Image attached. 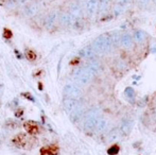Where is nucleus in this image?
I'll return each mask as SVG.
<instances>
[{"label": "nucleus", "instance_id": "1", "mask_svg": "<svg viewBox=\"0 0 156 155\" xmlns=\"http://www.w3.org/2000/svg\"><path fill=\"white\" fill-rule=\"evenodd\" d=\"M91 45H93V47L94 48L97 53H100V54L109 53L112 51V49H114L109 33L102 34V35L94 38Z\"/></svg>", "mask_w": 156, "mask_h": 155}, {"label": "nucleus", "instance_id": "2", "mask_svg": "<svg viewBox=\"0 0 156 155\" xmlns=\"http://www.w3.org/2000/svg\"><path fill=\"white\" fill-rule=\"evenodd\" d=\"M94 73L88 68H79L74 71V79L81 85H87L93 80Z\"/></svg>", "mask_w": 156, "mask_h": 155}, {"label": "nucleus", "instance_id": "3", "mask_svg": "<svg viewBox=\"0 0 156 155\" xmlns=\"http://www.w3.org/2000/svg\"><path fill=\"white\" fill-rule=\"evenodd\" d=\"M134 37L133 35L129 33H123L121 34V37H120V47H122L123 49L129 50L133 49L134 47Z\"/></svg>", "mask_w": 156, "mask_h": 155}, {"label": "nucleus", "instance_id": "4", "mask_svg": "<svg viewBox=\"0 0 156 155\" xmlns=\"http://www.w3.org/2000/svg\"><path fill=\"white\" fill-rule=\"evenodd\" d=\"M85 10L87 14L93 16L99 10V0H86L85 1Z\"/></svg>", "mask_w": 156, "mask_h": 155}, {"label": "nucleus", "instance_id": "5", "mask_svg": "<svg viewBox=\"0 0 156 155\" xmlns=\"http://www.w3.org/2000/svg\"><path fill=\"white\" fill-rule=\"evenodd\" d=\"M76 20H78V19L74 18L70 13H63L60 16V21L64 27H71V26H74Z\"/></svg>", "mask_w": 156, "mask_h": 155}, {"label": "nucleus", "instance_id": "6", "mask_svg": "<svg viewBox=\"0 0 156 155\" xmlns=\"http://www.w3.org/2000/svg\"><path fill=\"white\" fill-rule=\"evenodd\" d=\"M64 93L71 98H78L82 95V90L74 85H66V87L64 88Z\"/></svg>", "mask_w": 156, "mask_h": 155}, {"label": "nucleus", "instance_id": "7", "mask_svg": "<svg viewBox=\"0 0 156 155\" xmlns=\"http://www.w3.org/2000/svg\"><path fill=\"white\" fill-rule=\"evenodd\" d=\"M96 50H94V48L93 47V45H89V46H86V47L82 48V49L79 51V54H80V56H82V58H94V55L96 54Z\"/></svg>", "mask_w": 156, "mask_h": 155}, {"label": "nucleus", "instance_id": "8", "mask_svg": "<svg viewBox=\"0 0 156 155\" xmlns=\"http://www.w3.org/2000/svg\"><path fill=\"white\" fill-rule=\"evenodd\" d=\"M56 20H58V13L55 11H51L49 14L47 15L45 19V26L49 29V28H52L54 25H55Z\"/></svg>", "mask_w": 156, "mask_h": 155}, {"label": "nucleus", "instance_id": "9", "mask_svg": "<svg viewBox=\"0 0 156 155\" xmlns=\"http://www.w3.org/2000/svg\"><path fill=\"white\" fill-rule=\"evenodd\" d=\"M70 14L76 19H81L83 16V11L78 3H72L70 5Z\"/></svg>", "mask_w": 156, "mask_h": 155}, {"label": "nucleus", "instance_id": "10", "mask_svg": "<svg viewBox=\"0 0 156 155\" xmlns=\"http://www.w3.org/2000/svg\"><path fill=\"white\" fill-rule=\"evenodd\" d=\"M133 37H134L135 43L141 44V43H144V41H146L147 34H146V32L142 31V30H136V31L134 32V34H133Z\"/></svg>", "mask_w": 156, "mask_h": 155}, {"label": "nucleus", "instance_id": "11", "mask_svg": "<svg viewBox=\"0 0 156 155\" xmlns=\"http://www.w3.org/2000/svg\"><path fill=\"white\" fill-rule=\"evenodd\" d=\"M25 129L30 135H35V134H37V133L39 132L38 125H37V124H35L34 122H31V121L25 123Z\"/></svg>", "mask_w": 156, "mask_h": 155}, {"label": "nucleus", "instance_id": "12", "mask_svg": "<svg viewBox=\"0 0 156 155\" xmlns=\"http://www.w3.org/2000/svg\"><path fill=\"white\" fill-rule=\"evenodd\" d=\"M132 125H133V123H132L131 120H129V119H123V120H122V122H121L120 130H121V132L123 133L124 135H127L129 132H131Z\"/></svg>", "mask_w": 156, "mask_h": 155}, {"label": "nucleus", "instance_id": "13", "mask_svg": "<svg viewBox=\"0 0 156 155\" xmlns=\"http://www.w3.org/2000/svg\"><path fill=\"white\" fill-rule=\"evenodd\" d=\"M86 68H88L89 70H90L91 72L94 75V73H98L99 71L101 70V65L98 61L93 60V61H89L88 64H87V66H86Z\"/></svg>", "mask_w": 156, "mask_h": 155}, {"label": "nucleus", "instance_id": "14", "mask_svg": "<svg viewBox=\"0 0 156 155\" xmlns=\"http://www.w3.org/2000/svg\"><path fill=\"white\" fill-rule=\"evenodd\" d=\"M78 101L74 99H68L65 101L64 103V106H65V110L68 111V112H73L76 111V108L78 107Z\"/></svg>", "mask_w": 156, "mask_h": 155}, {"label": "nucleus", "instance_id": "15", "mask_svg": "<svg viewBox=\"0 0 156 155\" xmlns=\"http://www.w3.org/2000/svg\"><path fill=\"white\" fill-rule=\"evenodd\" d=\"M41 155H56L58 152V148L56 146H50V147H44L41 150Z\"/></svg>", "mask_w": 156, "mask_h": 155}, {"label": "nucleus", "instance_id": "16", "mask_svg": "<svg viewBox=\"0 0 156 155\" xmlns=\"http://www.w3.org/2000/svg\"><path fill=\"white\" fill-rule=\"evenodd\" d=\"M111 35V39H112V43H113V47L114 48H117L120 46V37H121V34L119 33L118 31H114L112 33H109Z\"/></svg>", "mask_w": 156, "mask_h": 155}, {"label": "nucleus", "instance_id": "17", "mask_svg": "<svg viewBox=\"0 0 156 155\" xmlns=\"http://www.w3.org/2000/svg\"><path fill=\"white\" fill-rule=\"evenodd\" d=\"M37 12H38V6H37L36 4H31V5L28 6L25 11L26 15H27L28 17H34L35 15L37 14Z\"/></svg>", "mask_w": 156, "mask_h": 155}, {"label": "nucleus", "instance_id": "18", "mask_svg": "<svg viewBox=\"0 0 156 155\" xmlns=\"http://www.w3.org/2000/svg\"><path fill=\"white\" fill-rule=\"evenodd\" d=\"M111 4V0H99V11L101 13L106 12Z\"/></svg>", "mask_w": 156, "mask_h": 155}, {"label": "nucleus", "instance_id": "19", "mask_svg": "<svg viewBox=\"0 0 156 155\" xmlns=\"http://www.w3.org/2000/svg\"><path fill=\"white\" fill-rule=\"evenodd\" d=\"M106 124H107V122H106V120L105 119H99V121H98V124H97V126H96V130L98 131V132H101V131H103L105 128H106Z\"/></svg>", "mask_w": 156, "mask_h": 155}, {"label": "nucleus", "instance_id": "20", "mask_svg": "<svg viewBox=\"0 0 156 155\" xmlns=\"http://www.w3.org/2000/svg\"><path fill=\"white\" fill-rule=\"evenodd\" d=\"M13 143H16V145H18V146H21L23 143L25 145V135H23V134L17 135V136L13 139Z\"/></svg>", "mask_w": 156, "mask_h": 155}, {"label": "nucleus", "instance_id": "21", "mask_svg": "<svg viewBox=\"0 0 156 155\" xmlns=\"http://www.w3.org/2000/svg\"><path fill=\"white\" fill-rule=\"evenodd\" d=\"M151 2H152V0H137V5L142 9H146L150 5Z\"/></svg>", "mask_w": 156, "mask_h": 155}, {"label": "nucleus", "instance_id": "22", "mask_svg": "<svg viewBox=\"0 0 156 155\" xmlns=\"http://www.w3.org/2000/svg\"><path fill=\"white\" fill-rule=\"evenodd\" d=\"M124 11H125L124 8H122V6L118 5V4H115V8H114L113 12H114V14H115L116 16H119V15H121L122 13L124 12Z\"/></svg>", "mask_w": 156, "mask_h": 155}, {"label": "nucleus", "instance_id": "23", "mask_svg": "<svg viewBox=\"0 0 156 155\" xmlns=\"http://www.w3.org/2000/svg\"><path fill=\"white\" fill-rule=\"evenodd\" d=\"M131 3H132V0H117L116 1V4H118V5L122 6L124 9H126Z\"/></svg>", "mask_w": 156, "mask_h": 155}, {"label": "nucleus", "instance_id": "24", "mask_svg": "<svg viewBox=\"0 0 156 155\" xmlns=\"http://www.w3.org/2000/svg\"><path fill=\"white\" fill-rule=\"evenodd\" d=\"M125 95H126V97L133 99L134 96H135V91H134V89L132 88V87H127V88L125 89Z\"/></svg>", "mask_w": 156, "mask_h": 155}, {"label": "nucleus", "instance_id": "25", "mask_svg": "<svg viewBox=\"0 0 156 155\" xmlns=\"http://www.w3.org/2000/svg\"><path fill=\"white\" fill-rule=\"evenodd\" d=\"M119 147L118 146H113V147L111 148V149L108 150V154L109 155H115V154H117L118 152H119Z\"/></svg>", "mask_w": 156, "mask_h": 155}, {"label": "nucleus", "instance_id": "26", "mask_svg": "<svg viewBox=\"0 0 156 155\" xmlns=\"http://www.w3.org/2000/svg\"><path fill=\"white\" fill-rule=\"evenodd\" d=\"M118 138H119V135H118L117 131H114V132L111 133V136H109L111 140H116V139H118Z\"/></svg>", "mask_w": 156, "mask_h": 155}, {"label": "nucleus", "instance_id": "27", "mask_svg": "<svg viewBox=\"0 0 156 155\" xmlns=\"http://www.w3.org/2000/svg\"><path fill=\"white\" fill-rule=\"evenodd\" d=\"M18 1H19V4H21V5H23V4L27 3V2L29 1V0H18Z\"/></svg>", "mask_w": 156, "mask_h": 155}, {"label": "nucleus", "instance_id": "28", "mask_svg": "<svg viewBox=\"0 0 156 155\" xmlns=\"http://www.w3.org/2000/svg\"><path fill=\"white\" fill-rule=\"evenodd\" d=\"M154 2H155V3H156V0H154Z\"/></svg>", "mask_w": 156, "mask_h": 155}]
</instances>
